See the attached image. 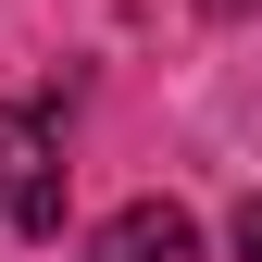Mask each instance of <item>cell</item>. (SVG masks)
Here are the masks:
<instances>
[{
  "label": "cell",
  "mask_w": 262,
  "mask_h": 262,
  "mask_svg": "<svg viewBox=\"0 0 262 262\" xmlns=\"http://www.w3.org/2000/svg\"><path fill=\"white\" fill-rule=\"evenodd\" d=\"M0 212H13L25 237H62V138L25 100H0Z\"/></svg>",
  "instance_id": "1"
},
{
  "label": "cell",
  "mask_w": 262,
  "mask_h": 262,
  "mask_svg": "<svg viewBox=\"0 0 262 262\" xmlns=\"http://www.w3.org/2000/svg\"><path fill=\"white\" fill-rule=\"evenodd\" d=\"M212 13H250V0H212Z\"/></svg>",
  "instance_id": "4"
},
{
  "label": "cell",
  "mask_w": 262,
  "mask_h": 262,
  "mask_svg": "<svg viewBox=\"0 0 262 262\" xmlns=\"http://www.w3.org/2000/svg\"><path fill=\"white\" fill-rule=\"evenodd\" d=\"M237 262H262V200H237Z\"/></svg>",
  "instance_id": "3"
},
{
  "label": "cell",
  "mask_w": 262,
  "mask_h": 262,
  "mask_svg": "<svg viewBox=\"0 0 262 262\" xmlns=\"http://www.w3.org/2000/svg\"><path fill=\"white\" fill-rule=\"evenodd\" d=\"M113 262H200V225L175 200H125L113 212Z\"/></svg>",
  "instance_id": "2"
}]
</instances>
